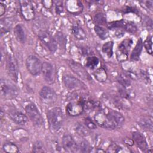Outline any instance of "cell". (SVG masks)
I'll use <instances>...</instances> for the list:
<instances>
[{
  "mask_svg": "<svg viewBox=\"0 0 153 153\" xmlns=\"http://www.w3.org/2000/svg\"><path fill=\"white\" fill-rule=\"evenodd\" d=\"M94 121L99 126L106 129H115L121 127L124 123L123 115L118 111L102 108L94 115Z\"/></svg>",
  "mask_w": 153,
  "mask_h": 153,
  "instance_id": "6da1fadb",
  "label": "cell"
},
{
  "mask_svg": "<svg viewBox=\"0 0 153 153\" xmlns=\"http://www.w3.org/2000/svg\"><path fill=\"white\" fill-rule=\"evenodd\" d=\"M50 128L54 131H59L63 126L64 116L62 109L56 106L49 109L47 114Z\"/></svg>",
  "mask_w": 153,
  "mask_h": 153,
  "instance_id": "7a4b0ae2",
  "label": "cell"
},
{
  "mask_svg": "<svg viewBox=\"0 0 153 153\" xmlns=\"http://www.w3.org/2000/svg\"><path fill=\"white\" fill-rule=\"evenodd\" d=\"M85 99L82 97H75L73 100L69 102L66 106V113L72 117L78 116L81 114L84 110V103Z\"/></svg>",
  "mask_w": 153,
  "mask_h": 153,
  "instance_id": "3957f363",
  "label": "cell"
},
{
  "mask_svg": "<svg viewBox=\"0 0 153 153\" xmlns=\"http://www.w3.org/2000/svg\"><path fill=\"white\" fill-rule=\"evenodd\" d=\"M25 111L27 117L35 126L41 127L42 126L44 123L43 118L34 103H31L27 105L25 107Z\"/></svg>",
  "mask_w": 153,
  "mask_h": 153,
  "instance_id": "277c9868",
  "label": "cell"
},
{
  "mask_svg": "<svg viewBox=\"0 0 153 153\" xmlns=\"http://www.w3.org/2000/svg\"><path fill=\"white\" fill-rule=\"evenodd\" d=\"M41 42L51 53H54L57 48V43L56 39L47 30H41L38 34Z\"/></svg>",
  "mask_w": 153,
  "mask_h": 153,
  "instance_id": "5b68a950",
  "label": "cell"
},
{
  "mask_svg": "<svg viewBox=\"0 0 153 153\" xmlns=\"http://www.w3.org/2000/svg\"><path fill=\"white\" fill-rule=\"evenodd\" d=\"M62 81L65 87L71 90H79L86 88L85 85L82 81L71 75H63Z\"/></svg>",
  "mask_w": 153,
  "mask_h": 153,
  "instance_id": "8992f818",
  "label": "cell"
},
{
  "mask_svg": "<svg viewBox=\"0 0 153 153\" xmlns=\"http://www.w3.org/2000/svg\"><path fill=\"white\" fill-rule=\"evenodd\" d=\"M42 65L41 60L33 55L29 56L26 59V68L32 75L36 76L41 72Z\"/></svg>",
  "mask_w": 153,
  "mask_h": 153,
  "instance_id": "52a82bcc",
  "label": "cell"
},
{
  "mask_svg": "<svg viewBox=\"0 0 153 153\" xmlns=\"http://www.w3.org/2000/svg\"><path fill=\"white\" fill-rule=\"evenodd\" d=\"M6 69L10 78L17 82L19 74L18 64L16 59L11 54H8L6 59Z\"/></svg>",
  "mask_w": 153,
  "mask_h": 153,
  "instance_id": "ba28073f",
  "label": "cell"
},
{
  "mask_svg": "<svg viewBox=\"0 0 153 153\" xmlns=\"http://www.w3.org/2000/svg\"><path fill=\"white\" fill-rule=\"evenodd\" d=\"M132 43L133 41L131 39L127 38L121 42V43L118 45L116 54L117 59L119 62H122L127 60L128 49H130Z\"/></svg>",
  "mask_w": 153,
  "mask_h": 153,
  "instance_id": "9c48e42d",
  "label": "cell"
},
{
  "mask_svg": "<svg viewBox=\"0 0 153 153\" xmlns=\"http://www.w3.org/2000/svg\"><path fill=\"white\" fill-rule=\"evenodd\" d=\"M21 14L25 20H32L35 17V10L32 4L29 1H19Z\"/></svg>",
  "mask_w": 153,
  "mask_h": 153,
  "instance_id": "30bf717a",
  "label": "cell"
},
{
  "mask_svg": "<svg viewBox=\"0 0 153 153\" xmlns=\"http://www.w3.org/2000/svg\"><path fill=\"white\" fill-rule=\"evenodd\" d=\"M41 72L44 79L49 84L54 83L56 78L55 71L53 65L48 62H44L42 65Z\"/></svg>",
  "mask_w": 153,
  "mask_h": 153,
  "instance_id": "8fae6325",
  "label": "cell"
},
{
  "mask_svg": "<svg viewBox=\"0 0 153 153\" xmlns=\"http://www.w3.org/2000/svg\"><path fill=\"white\" fill-rule=\"evenodd\" d=\"M41 100L46 103H54L57 99V95L53 88L48 86H44L39 91Z\"/></svg>",
  "mask_w": 153,
  "mask_h": 153,
  "instance_id": "7c38bea8",
  "label": "cell"
},
{
  "mask_svg": "<svg viewBox=\"0 0 153 153\" xmlns=\"http://www.w3.org/2000/svg\"><path fill=\"white\" fill-rule=\"evenodd\" d=\"M62 146L65 151L74 152L79 151L78 145L70 134H65L62 137Z\"/></svg>",
  "mask_w": 153,
  "mask_h": 153,
  "instance_id": "4fadbf2b",
  "label": "cell"
},
{
  "mask_svg": "<svg viewBox=\"0 0 153 153\" xmlns=\"http://www.w3.org/2000/svg\"><path fill=\"white\" fill-rule=\"evenodd\" d=\"M68 65L70 67V68L78 76H79L81 78H82L86 80H91V78L90 75L88 74V73L87 72V71L84 69V68L79 63L71 61L68 63Z\"/></svg>",
  "mask_w": 153,
  "mask_h": 153,
  "instance_id": "5bb4252c",
  "label": "cell"
},
{
  "mask_svg": "<svg viewBox=\"0 0 153 153\" xmlns=\"http://www.w3.org/2000/svg\"><path fill=\"white\" fill-rule=\"evenodd\" d=\"M133 140L137 147L143 152H148V145L145 136L139 131L132 133Z\"/></svg>",
  "mask_w": 153,
  "mask_h": 153,
  "instance_id": "9a60e30c",
  "label": "cell"
},
{
  "mask_svg": "<svg viewBox=\"0 0 153 153\" xmlns=\"http://www.w3.org/2000/svg\"><path fill=\"white\" fill-rule=\"evenodd\" d=\"M1 95L5 98H11L16 95V90L12 85L7 83L5 79H1Z\"/></svg>",
  "mask_w": 153,
  "mask_h": 153,
  "instance_id": "2e32d148",
  "label": "cell"
},
{
  "mask_svg": "<svg viewBox=\"0 0 153 153\" xmlns=\"http://www.w3.org/2000/svg\"><path fill=\"white\" fill-rule=\"evenodd\" d=\"M9 116L12 121L19 125H24L28 121V118L25 114L17 110L10 111Z\"/></svg>",
  "mask_w": 153,
  "mask_h": 153,
  "instance_id": "e0dca14e",
  "label": "cell"
},
{
  "mask_svg": "<svg viewBox=\"0 0 153 153\" xmlns=\"http://www.w3.org/2000/svg\"><path fill=\"white\" fill-rule=\"evenodd\" d=\"M14 35L16 39L20 43L24 44L27 39L26 33L23 27L20 25H17L14 29Z\"/></svg>",
  "mask_w": 153,
  "mask_h": 153,
  "instance_id": "ac0fdd59",
  "label": "cell"
},
{
  "mask_svg": "<svg viewBox=\"0 0 153 153\" xmlns=\"http://www.w3.org/2000/svg\"><path fill=\"white\" fill-rule=\"evenodd\" d=\"M117 81L122 87L127 88L131 85V78L128 74L122 73L117 76Z\"/></svg>",
  "mask_w": 153,
  "mask_h": 153,
  "instance_id": "d6986e66",
  "label": "cell"
},
{
  "mask_svg": "<svg viewBox=\"0 0 153 153\" xmlns=\"http://www.w3.org/2000/svg\"><path fill=\"white\" fill-rule=\"evenodd\" d=\"M143 48V42L141 38H139L136 43V45H135V47L133 50L131 56H130V59L132 60H137L139 59L140 55L141 54L142 50Z\"/></svg>",
  "mask_w": 153,
  "mask_h": 153,
  "instance_id": "ffe728a7",
  "label": "cell"
},
{
  "mask_svg": "<svg viewBox=\"0 0 153 153\" xmlns=\"http://www.w3.org/2000/svg\"><path fill=\"white\" fill-rule=\"evenodd\" d=\"M93 75L96 79L99 82H103L106 81L108 78V74L105 69L103 68H99L96 69Z\"/></svg>",
  "mask_w": 153,
  "mask_h": 153,
  "instance_id": "44dd1931",
  "label": "cell"
},
{
  "mask_svg": "<svg viewBox=\"0 0 153 153\" xmlns=\"http://www.w3.org/2000/svg\"><path fill=\"white\" fill-rule=\"evenodd\" d=\"M75 38L78 40H84L86 38V34L82 27L79 26H74L71 29Z\"/></svg>",
  "mask_w": 153,
  "mask_h": 153,
  "instance_id": "7402d4cb",
  "label": "cell"
},
{
  "mask_svg": "<svg viewBox=\"0 0 153 153\" xmlns=\"http://www.w3.org/2000/svg\"><path fill=\"white\" fill-rule=\"evenodd\" d=\"M2 149L4 152L8 153H16L19 151L18 146L11 142H5L2 146Z\"/></svg>",
  "mask_w": 153,
  "mask_h": 153,
  "instance_id": "603a6c76",
  "label": "cell"
},
{
  "mask_svg": "<svg viewBox=\"0 0 153 153\" xmlns=\"http://www.w3.org/2000/svg\"><path fill=\"white\" fill-rule=\"evenodd\" d=\"M94 31L99 38L102 40L106 39L109 36L108 31L101 26L96 25L94 26Z\"/></svg>",
  "mask_w": 153,
  "mask_h": 153,
  "instance_id": "cb8c5ba5",
  "label": "cell"
},
{
  "mask_svg": "<svg viewBox=\"0 0 153 153\" xmlns=\"http://www.w3.org/2000/svg\"><path fill=\"white\" fill-rule=\"evenodd\" d=\"M99 60L96 56H89L85 60V66L90 69H94L99 64Z\"/></svg>",
  "mask_w": 153,
  "mask_h": 153,
  "instance_id": "d4e9b609",
  "label": "cell"
},
{
  "mask_svg": "<svg viewBox=\"0 0 153 153\" xmlns=\"http://www.w3.org/2000/svg\"><path fill=\"white\" fill-rule=\"evenodd\" d=\"M113 46L114 43L112 41H108L105 43L102 48V51L108 57H111L113 55Z\"/></svg>",
  "mask_w": 153,
  "mask_h": 153,
  "instance_id": "484cf974",
  "label": "cell"
},
{
  "mask_svg": "<svg viewBox=\"0 0 153 153\" xmlns=\"http://www.w3.org/2000/svg\"><path fill=\"white\" fill-rule=\"evenodd\" d=\"M11 23L10 20L7 19H2L0 22V27H1V33L3 34L4 33L9 31L10 28L11 27Z\"/></svg>",
  "mask_w": 153,
  "mask_h": 153,
  "instance_id": "4316f807",
  "label": "cell"
},
{
  "mask_svg": "<svg viewBox=\"0 0 153 153\" xmlns=\"http://www.w3.org/2000/svg\"><path fill=\"white\" fill-rule=\"evenodd\" d=\"M107 152H130V150L124 149V148L119 146L117 144H112L110 145L108 150L106 151Z\"/></svg>",
  "mask_w": 153,
  "mask_h": 153,
  "instance_id": "83f0119b",
  "label": "cell"
},
{
  "mask_svg": "<svg viewBox=\"0 0 153 153\" xmlns=\"http://www.w3.org/2000/svg\"><path fill=\"white\" fill-rule=\"evenodd\" d=\"M75 130L76 133L82 136H86L89 134V130L88 129L85 127L84 126L81 124H77L75 126Z\"/></svg>",
  "mask_w": 153,
  "mask_h": 153,
  "instance_id": "f1b7e54d",
  "label": "cell"
},
{
  "mask_svg": "<svg viewBox=\"0 0 153 153\" xmlns=\"http://www.w3.org/2000/svg\"><path fill=\"white\" fill-rule=\"evenodd\" d=\"M78 145L79 151L81 152H89L91 149V146L90 143L85 140H82Z\"/></svg>",
  "mask_w": 153,
  "mask_h": 153,
  "instance_id": "f546056e",
  "label": "cell"
},
{
  "mask_svg": "<svg viewBox=\"0 0 153 153\" xmlns=\"http://www.w3.org/2000/svg\"><path fill=\"white\" fill-rule=\"evenodd\" d=\"M94 21L98 26L105 25L106 23V16L103 13H97L94 16Z\"/></svg>",
  "mask_w": 153,
  "mask_h": 153,
  "instance_id": "4dcf8cb0",
  "label": "cell"
},
{
  "mask_svg": "<svg viewBox=\"0 0 153 153\" xmlns=\"http://www.w3.org/2000/svg\"><path fill=\"white\" fill-rule=\"evenodd\" d=\"M32 151L36 153H41V152H45V149L43 143L39 140L36 141L33 145Z\"/></svg>",
  "mask_w": 153,
  "mask_h": 153,
  "instance_id": "1f68e13d",
  "label": "cell"
},
{
  "mask_svg": "<svg viewBox=\"0 0 153 153\" xmlns=\"http://www.w3.org/2000/svg\"><path fill=\"white\" fill-rule=\"evenodd\" d=\"M139 125L141 126L142 128H143L144 130H150L152 131V123L151 120H142L140 123Z\"/></svg>",
  "mask_w": 153,
  "mask_h": 153,
  "instance_id": "d6a6232c",
  "label": "cell"
},
{
  "mask_svg": "<svg viewBox=\"0 0 153 153\" xmlns=\"http://www.w3.org/2000/svg\"><path fill=\"white\" fill-rule=\"evenodd\" d=\"M143 45L145 48L148 53L149 54H152V41L151 36L148 37V38L143 43Z\"/></svg>",
  "mask_w": 153,
  "mask_h": 153,
  "instance_id": "836d02e7",
  "label": "cell"
},
{
  "mask_svg": "<svg viewBox=\"0 0 153 153\" xmlns=\"http://www.w3.org/2000/svg\"><path fill=\"white\" fill-rule=\"evenodd\" d=\"M123 30L131 33H134L137 31V27L134 23L130 22H126Z\"/></svg>",
  "mask_w": 153,
  "mask_h": 153,
  "instance_id": "e575fe53",
  "label": "cell"
},
{
  "mask_svg": "<svg viewBox=\"0 0 153 153\" xmlns=\"http://www.w3.org/2000/svg\"><path fill=\"white\" fill-rule=\"evenodd\" d=\"M84 123H85V126L89 129L93 130V129H95L96 128V124L90 118H86L84 120Z\"/></svg>",
  "mask_w": 153,
  "mask_h": 153,
  "instance_id": "d590c367",
  "label": "cell"
},
{
  "mask_svg": "<svg viewBox=\"0 0 153 153\" xmlns=\"http://www.w3.org/2000/svg\"><path fill=\"white\" fill-rule=\"evenodd\" d=\"M55 9L56 13L59 14H61L63 12V2L62 1H56L55 4Z\"/></svg>",
  "mask_w": 153,
  "mask_h": 153,
  "instance_id": "8d00e7d4",
  "label": "cell"
},
{
  "mask_svg": "<svg viewBox=\"0 0 153 153\" xmlns=\"http://www.w3.org/2000/svg\"><path fill=\"white\" fill-rule=\"evenodd\" d=\"M142 5H143L144 7L146 8L147 9H149L150 10H152V4L153 2L152 1H143L142 2H140Z\"/></svg>",
  "mask_w": 153,
  "mask_h": 153,
  "instance_id": "74e56055",
  "label": "cell"
},
{
  "mask_svg": "<svg viewBox=\"0 0 153 153\" xmlns=\"http://www.w3.org/2000/svg\"><path fill=\"white\" fill-rule=\"evenodd\" d=\"M56 36L57 38V40H56L57 43L60 44L61 45H63V44L64 43V42H63L64 39L63 37V34H62V33H58L56 35Z\"/></svg>",
  "mask_w": 153,
  "mask_h": 153,
  "instance_id": "f35d334b",
  "label": "cell"
},
{
  "mask_svg": "<svg viewBox=\"0 0 153 153\" xmlns=\"http://www.w3.org/2000/svg\"><path fill=\"white\" fill-rule=\"evenodd\" d=\"M5 11H6V7L5 4L1 2L0 3V16H3L5 13Z\"/></svg>",
  "mask_w": 153,
  "mask_h": 153,
  "instance_id": "ab89813d",
  "label": "cell"
}]
</instances>
